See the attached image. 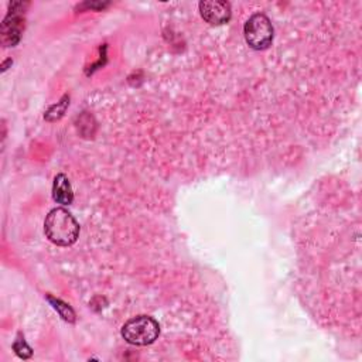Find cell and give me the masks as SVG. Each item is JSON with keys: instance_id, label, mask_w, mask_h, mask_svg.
<instances>
[{"instance_id": "cell-6", "label": "cell", "mask_w": 362, "mask_h": 362, "mask_svg": "<svg viewBox=\"0 0 362 362\" xmlns=\"http://www.w3.org/2000/svg\"><path fill=\"white\" fill-rule=\"evenodd\" d=\"M52 198L61 205H71L74 201V191L68 177L62 173L57 174L52 182Z\"/></svg>"}, {"instance_id": "cell-1", "label": "cell", "mask_w": 362, "mask_h": 362, "mask_svg": "<svg viewBox=\"0 0 362 362\" xmlns=\"http://www.w3.org/2000/svg\"><path fill=\"white\" fill-rule=\"evenodd\" d=\"M44 233L54 245L71 246L79 236V223L65 208H54L44 219Z\"/></svg>"}, {"instance_id": "cell-3", "label": "cell", "mask_w": 362, "mask_h": 362, "mask_svg": "<svg viewBox=\"0 0 362 362\" xmlns=\"http://www.w3.org/2000/svg\"><path fill=\"white\" fill-rule=\"evenodd\" d=\"M243 35L246 44L256 51L266 49L272 45L274 30L270 18L263 13L252 14L243 27Z\"/></svg>"}, {"instance_id": "cell-7", "label": "cell", "mask_w": 362, "mask_h": 362, "mask_svg": "<svg viewBox=\"0 0 362 362\" xmlns=\"http://www.w3.org/2000/svg\"><path fill=\"white\" fill-rule=\"evenodd\" d=\"M48 298V301L52 304V307L59 313V315L65 320V321H69V322H74L75 321V313L72 311V308L68 305V304H65V303H62L61 300H58V298H54V297H47Z\"/></svg>"}, {"instance_id": "cell-4", "label": "cell", "mask_w": 362, "mask_h": 362, "mask_svg": "<svg viewBox=\"0 0 362 362\" xmlns=\"http://www.w3.org/2000/svg\"><path fill=\"white\" fill-rule=\"evenodd\" d=\"M24 6L27 3H13L10 6L8 14L1 24V42L4 47H14L21 37L24 28Z\"/></svg>"}, {"instance_id": "cell-5", "label": "cell", "mask_w": 362, "mask_h": 362, "mask_svg": "<svg viewBox=\"0 0 362 362\" xmlns=\"http://www.w3.org/2000/svg\"><path fill=\"white\" fill-rule=\"evenodd\" d=\"M199 14L211 25H222L230 20L232 8L230 3L221 0L199 1Z\"/></svg>"}, {"instance_id": "cell-8", "label": "cell", "mask_w": 362, "mask_h": 362, "mask_svg": "<svg viewBox=\"0 0 362 362\" xmlns=\"http://www.w3.org/2000/svg\"><path fill=\"white\" fill-rule=\"evenodd\" d=\"M13 349L16 351V354L23 358V359H28L33 355V349L25 344L24 337H21V334H18L17 339L13 344Z\"/></svg>"}, {"instance_id": "cell-2", "label": "cell", "mask_w": 362, "mask_h": 362, "mask_svg": "<svg viewBox=\"0 0 362 362\" xmlns=\"http://www.w3.org/2000/svg\"><path fill=\"white\" fill-rule=\"evenodd\" d=\"M120 334L126 342L137 346H146L158 338L160 325L153 317L136 315L123 324Z\"/></svg>"}]
</instances>
